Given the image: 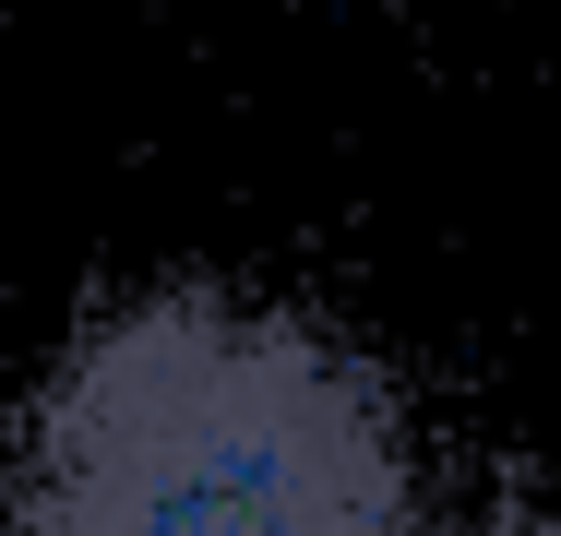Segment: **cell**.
I'll return each instance as SVG.
<instances>
[{
    "label": "cell",
    "instance_id": "1",
    "mask_svg": "<svg viewBox=\"0 0 561 536\" xmlns=\"http://www.w3.org/2000/svg\"><path fill=\"white\" fill-rule=\"evenodd\" d=\"M36 536H419V465L335 334L144 299L48 394Z\"/></svg>",
    "mask_w": 561,
    "mask_h": 536
},
{
    "label": "cell",
    "instance_id": "2",
    "mask_svg": "<svg viewBox=\"0 0 561 536\" xmlns=\"http://www.w3.org/2000/svg\"><path fill=\"white\" fill-rule=\"evenodd\" d=\"M526 536H561V513H550V525H526Z\"/></svg>",
    "mask_w": 561,
    "mask_h": 536
}]
</instances>
